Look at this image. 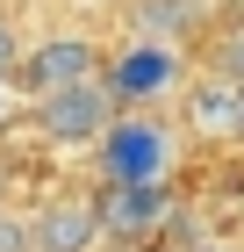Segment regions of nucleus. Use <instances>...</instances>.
Returning a JSON list of instances; mask_svg holds the SVG:
<instances>
[{
    "mask_svg": "<svg viewBox=\"0 0 244 252\" xmlns=\"http://www.w3.org/2000/svg\"><path fill=\"white\" fill-rule=\"evenodd\" d=\"M122 116L115 108V94L101 87V79H79V87H57V94H36L29 101V123H36L43 144H65V152H94L101 130Z\"/></svg>",
    "mask_w": 244,
    "mask_h": 252,
    "instance_id": "nucleus-2",
    "label": "nucleus"
},
{
    "mask_svg": "<svg viewBox=\"0 0 244 252\" xmlns=\"http://www.w3.org/2000/svg\"><path fill=\"white\" fill-rule=\"evenodd\" d=\"M79 79H101V51H94V36L57 29V36H43V43L22 51V65H15L7 87H22V94L36 101V94H57V87H79Z\"/></svg>",
    "mask_w": 244,
    "mask_h": 252,
    "instance_id": "nucleus-4",
    "label": "nucleus"
},
{
    "mask_svg": "<svg viewBox=\"0 0 244 252\" xmlns=\"http://www.w3.org/2000/svg\"><path fill=\"white\" fill-rule=\"evenodd\" d=\"M7 194H15V180H7V166H0V209H7Z\"/></svg>",
    "mask_w": 244,
    "mask_h": 252,
    "instance_id": "nucleus-14",
    "label": "nucleus"
},
{
    "mask_svg": "<svg viewBox=\"0 0 244 252\" xmlns=\"http://www.w3.org/2000/svg\"><path fill=\"white\" fill-rule=\"evenodd\" d=\"M187 130H201L208 144H244V79L208 72L187 87Z\"/></svg>",
    "mask_w": 244,
    "mask_h": 252,
    "instance_id": "nucleus-7",
    "label": "nucleus"
},
{
    "mask_svg": "<svg viewBox=\"0 0 244 252\" xmlns=\"http://www.w3.org/2000/svg\"><path fill=\"white\" fill-rule=\"evenodd\" d=\"M172 188H94V223H101V245H122V252H144L165 238L172 223Z\"/></svg>",
    "mask_w": 244,
    "mask_h": 252,
    "instance_id": "nucleus-3",
    "label": "nucleus"
},
{
    "mask_svg": "<svg viewBox=\"0 0 244 252\" xmlns=\"http://www.w3.org/2000/svg\"><path fill=\"white\" fill-rule=\"evenodd\" d=\"M15 65H22V36H15V22L0 15V79H15Z\"/></svg>",
    "mask_w": 244,
    "mask_h": 252,
    "instance_id": "nucleus-11",
    "label": "nucleus"
},
{
    "mask_svg": "<svg viewBox=\"0 0 244 252\" xmlns=\"http://www.w3.org/2000/svg\"><path fill=\"white\" fill-rule=\"evenodd\" d=\"M201 22H208L201 0H136V7H130L136 43H165V51L194 43V36H201Z\"/></svg>",
    "mask_w": 244,
    "mask_h": 252,
    "instance_id": "nucleus-8",
    "label": "nucleus"
},
{
    "mask_svg": "<svg viewBox=\"0 0 244 252\" xmlns=\"http://www.w3.org/2000/svg\"><path fill=\"white\" fill-rule=\"evenodd\" d=\"M0 252H29V216H22L15 202L0 209Z\"/></svg>",
    "mask_w": 244,
    "mask_h": 252,
    "instance_id": "nucleus-10",
    "label": "nucleus"
},
{
    "mask_svg": "<svg viewBox=\"0 0 244 252\" xmlns=\"http://www.w3.org/2000/svg\"><path fill=\"white\" fill-rule=\"evenodd\" d=\"M94 158H101V180H108V188H165L172 158H180V137L158 116H144V108H122V116L101 130Z\"/></svg>",
    "mask_w": 244,
    "mask_h": 252,
    "instance_id": "nucleus-1",
    "label": "nucleus"
},
{
    "mask_svg": "<svg viewBox=\"0 0 244 252\" xmlns=\"http://www.w3.org/2000/svg\"><path fill=\"white\" fill-rule=\"evenodd\" d=\"M94 194H51L43 209H29V252H94Z\"/></svg>",
    "mask_w": 244,
    "mask_h": 252,
    "instance_id": "nucleus-6",
    "label": "nucleus"
},
{
    "mask_svg": "<svg viewBox=\"0 0 244 252\" xmlns=\"http://www.w3.org/2000/svg\"><path fill=\"white\" fill-rule=\"evenodd\" d=\"M7 116H15V94H7V79H0V130H7Z\"/></svg>",
    "mask_w": 244,
    "mask_h": 252,
    "instance_id": "nucleus-13",
    "label": "nucleus"
},
{
    "mask_svg": "<svg viewBox=\"0 0 244 252\" xmlns=\"http://www.w3.org/2000/svg\"><path fill=\"white\" fill-rule=\"evenodd\" d=\"M101 87L115 94V108L122 101H158V94H172L180 87V51H165V43H122V58L115 65H101Z\"/></svg>",
    "mask_w": 244,
    "mask_h": 252,
    "instance_id": "nucleus-5",
    "label": "nucleus"
},
{
    "mask_svg": "<svg viewBox=\"0 0 244 252\" xmlns=\"http://www.w3.org/2000/svg\"><path fill=\"white\" fill-rule=\"evenodd\" d=\"M216 72H223V79H244V22L216 43Z\"/></svg>",
    "mask_w": 244,
    "mask_h": 252,
    "instance_id": "nucleus-9",
    "label": "nucleus"
},
{
    "mask_svg": "<svg viewBox=\"0 0 244 252\" xmlns=\"http://www.w3.org/2000/svg\"><path fill=\"white\" fill-rule=\"evenodd\" d=\"M187 252H244V245H223V238H201V245H187Z\"/></svg>",
    "mask_w": 244,
    "mask_h": 252,
    "instance_id": "nucleus-12",
    "label": "nucleus"
},
{
    "mask_svg": "<svg viewBox=\"0 0 244 252\" xmlns=\"http://www.w3.org/2000/svg\"><path fill=\"white\" fill-rule=\"evenodd\" d=\"M144 252H158V245H144Z\"/></svg>",
    "mask_w": 244,
    "mask_h": 252,
    "instance_id": "nucleus-15",
    "label": "nucleus"
}]
</instances>
